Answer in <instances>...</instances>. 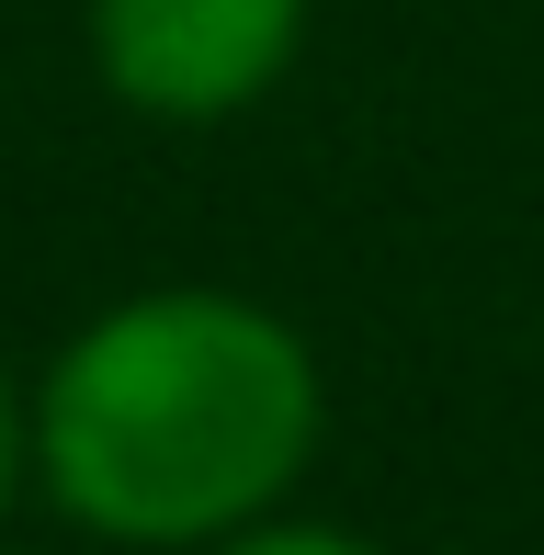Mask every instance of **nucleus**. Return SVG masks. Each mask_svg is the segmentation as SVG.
Masks as SVG:
<instances>
[{
  "instance_id": "f257e3e1",
  "label": "nucleus",
  "mask_w": 544,
  "mask_h": 555,
  "mask_svg": "<svg viewBox=\"0 0 544 555\" xmlns=\"http://www.w3.org/2000/svg\"><path fill=\"white\" fill-rule=\"evenodd\" d=\"M318 453V363L250 295H126L35 386V465L114 544H216Z\"/></svg>"
},
{
  "instance_id": "f03ea898",
  "label": "nucleus",
  "mask_w": 544,
  "mask_h": 555,
  "mask_svg": "<svg viewBox=\"0 0 544 555\" xmlns=\"http://www.w3.org/2000/svg\"><path fill=\"white\" fill-rule=\"evenodd\" d=\"M307 0H91V57L137 114L205 125L284 80Z\"/></svg>"
},
{
  "instance_id": "7ed1b4c3",
  "label": "nucleus",
  "mask_w": 544,
  "mask_h": 555,
  "mask_svg": "<svg viewBox=\"0 0 544 555\" xmlns=\"http://www.w3.org/2000/svg\"><path fill=\"white\" fill-rule=\"evenodd\" d=\"M205 555H375V544H352V533H329V521H238V533H216Z\"/></svg>"
},
{
  "instance_id": "20e7f679",
  "label": "nucleus",
  "mask_w": 544,
  "mask_h": 555,
  "mask_svg": "<svg viewBox=\"0 0 544 555\" xmlns=\"http://www.w3.org/2000/svg\"><path fill=\"white\" fill-rule=\"evenodd\" d=\"M23 465H35V397L0 374V511H12V488H23Z\"/></svg>"
}]
</instances>
